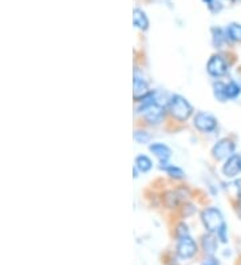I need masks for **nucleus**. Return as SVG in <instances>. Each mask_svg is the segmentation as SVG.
Instances as JSON below:
<instances>
[{
  "mask_svg": "<svg viewBox=\"0 0 241 265\" xmlns=\"http://www.w3.org/2000/svg\"><path fill=\"white\" fill-rule=\"evenodd\" d=\"M237 213H239V216L241 217V198L239 200V202H237Z\"/></svg>",
  "mask_w": 241,
  "mask_h": 265,
  "instance_id": "nucleus-25",
  "label": "nucleus"
},
{
  "mask_svg": "<svg viewBox=\"0 0 241 265\" xmlns=\"http://www.w3.org/2000/svg\"><path fill=\"white\" fill-rule=\"evenodd\" d=\"M138 112L144 115V118L150 125H158L163 119L165 109L161 103L158 102L157 93L150 91L148 95H145L142 99H139Z\"/></svg>",
  "mask_w": 241,
  "mask_h": 265,
  "instance_id": "nucleus-1",
  "label": "nucleus"
},
{
  "mask_svg": "<svg viewBox=\"0 0 241 265\" xmlns=\"http://www.w3.org/2000/svg\"><path fill=\"white\" fill-rule=\"evenodd\" d=\"M223 174L227 178H235L241 174V154H233L225 159L223 165Z\"/></svg>",
  "mask_w": 241,
  "mask_h": 265,
  "instance_id": "nucleus-8",
  "label": "nucleus"
},
{
  "mask_svg": "<svg viewBox=\"0 0 241 265\" xmlns=\"http://www.w3.org/2000/svg\"><path fill=\"white\" fill-rule=\"evenodd\" d=\"M149 149H150V151L160 159L161 165H166L169 158H170V155H172V150L169 149L166 145L160 144V142L152 144Z\"/></svg>",
  "mask_w": 241,
  "mask_h": 265,
  "instance_id": "nucleus-11",
  "label": "nucleus"
},
{
  "mask_svg": "<svg viewBox=\"0 0 241 265\" xmlns=\"http://www.w3.org/2000/svg\"><path fill=\"white\" fill-rule=\"evenodd\" d=\"M169 110H170L173 118H176L177 121L184 122L192 115L193 107L182 95L174 94L169 99Z\"/></svg>",
  "mask_w": 241,
  "mask_h": 265,
  "instance_id": "nucleus-2",
  "label": "nucleus"
},
{
  "mask_svg": "<svg viewBox=\"0 0 241 265\" xmlns=\"http://www.w3.org/2000/svg\"><path fill=\"white\" fill-rule=\"evenodd\" d=\"M235 188H236V190H237V198L240 200L241 198V178H239V180L235 181Z\"/></svg>",
  "mask_w": 241,
  "mask_h": 265,
  "instance_id": "nucleus-24",
  "label": "nucleus"
},
{
  "mask_svg": "<svg viewBox=\"0 0 241 265\" xmlns=\"http://www.w3.org/2000/svg\"><path fill=\"white\" fill-rule=\"evenodd\" d=\"M218 238L213 233H206L201 238V247L206 256H214L218 249Z\"/></svg>",
  "mask_w": 241,
  "mask_h": 265,
  "instance_id": "nucleus-9",
  "label": "nucleus"
},
{
  "mask_svg": "<svg viewBox=\"0 0 241 265\" xmlns=\"http://www.w3.org/2000/svg\"><path fill=\"white\" fill-rule=\"evenodd\" d=\"M199 252V245L193 238L189 236L180 237L177 241L176 253L181 260H189L192 257H195Z\"/></svg>",
  "mask_w": 241,
  "mask_h": 265,
  "instance_id": "nucleus-4",
  "label": "nucleus"
},
{
  "mask_svg": "<svg viewBox=\"0 0 241 265\" xmlns=\"http://www.w3.org/2000/svg\"><path fill=\"white\" fill-rule=\"evenodd\" d=\"M228 70H229L228 63L223 56L218 55V54L210 56L208 65H206V71L209 73V75H212L214 78H221L224 75H227Z\"/></svg>",
  "mask_w": 241,
  "mask_h": 265,
  "instance_id": "nucleus-7",
  "label": "nucleus"
},
{
  "mask_svg": "<svg viewBox=\"0 0 241 265\" xmlns=\"http://www.w3.org/2000/svg\"><path fill=\"white\" fill-rule=\"evenodd\" d=\"M201 221L204 224L206 232L213 234H217L218 230L225 225L223 213L217 208H206L201 213Z\"/></svg>",
  "mask_w": 241,
  "mask_h": 265,
  "instance_id": "nucleus-3",
  "label": "nucleus"
},
{
  "mask_svg": "<svg viewBox=\"0 0 241 265\" xmlns=\"http://www.w3.org/2000/svg\"><path fill=\"white\" fill-rule=\"evenodd\" d=\"M161 169H165V172L172 177V178H176V180H181L185 177V173L181 168L178 166H174V165H161Z\"/></svg>",
  "mask_w": 241,
  "mask_h": 265,
  "instance_id": "nucleus-17",
  "label": "nucleus"
},
{
  "mask_svg": "<svg viewBox=\"0 0 241 265\" xmlns=\"http://www.w3.org/2000/svg\"><path fill=\"white\" fill-rule=\"evenodd\" d=\"M225 33H227L228 39L231 42L241 43V24L231 23L225 28Z\"/></svg>",
  "mask_w": 241,
  "mask_h": 265,
  "instance_id": "nucleus-14",
  "label": "nucleus"
},
{
  "mask_svg": "<svg viewBox=\"0 0 241 265\" xmlns=\"http://www.w3.org/2000/svg\"><path fill=\"white\" fill-rule=\"evenodd\" d=\"M201 265H221V264H220V261H218L214 256H206L204 260H202Z\"/></svg>",
  "mask_w": 241,
  "mask_h": 265,
  "instance_id": "nucleus-23",
  "label": "nucleus"
},
{
  "mask_svg": "<svg viewBox=\"0 0 241 265\" xmlns=\"http://www.w3.org/2000/svg\"><path fill=\"white\" fill-rule=\"evenodd\" d=\"M133 22H134L135 27H138L139 30H142V31H145V30H148L149 28V19L142 9L134 8Z\"/></svg>",
  "mask_w": 241,
  "mask_h": 265,
  "instance_id": "nucleus-12",
  "label": "nucleus"
},
{
  "mask_svg": "<svg viewBox=\"0 0 241 265\" xmlns=\"http://www.w3.org/2000/svg\"><path fill=\"white\" fill-rule=\"evenodd\" d=\"M176 234L177 238L180 237H185V236H189V229H188V225L184 223H181L176 229Z\"/></svg>",
  "mask_w": 241,
  "mask_h": 265,
  "instance_id": "nucleus-21",
  "label": "nucleus"
},
{
  "mask_svg": "<svg viewBox=\"0 0 241 265\" xmlns=\"http://www.w3.org/2000/svg\"><path fill=\"white\" fill-rule=\"evenodd\" d=\"M217 238H218V241L220 242H223V244H227L228 242V228H227V224L224 225L223 228L220 229L217 232Z\"/></svg>",
  "mask_w": 241,
  "mask_h": 265,
  "instance_id": "nucleus-22",
  "label": "nucleus"
},
{
  "mask_svg": "<svg viewBox=\"0 0 241 265\" xmlns=\"http://www.w3.org/2000/svg\"><path fill=\"white\" fill-rule=\"evenodd\" d=\"M135 168L138 169L141 173H146L153 168V162H152V159L146 157V155H138V157L135 158Z\"/></svg>",
  "mask_w": 241,
  "mask_h": 265,
  "instance_id": "nucleus-16",
  "label": "nucleus"
},
{
  "mask_svg": "<svg viewBox=\"0 0 241 265\" xmlns=\"http://www.w3.org/2000/svg\"><path fill=\"white\" fill-rule=\"evenodd\" d=\"M240 94H241V86L237 83L236 80H229V82L225 84V97H227V101L236 99Z\"/></svg>",
  "mask_w": 241,
  "mask_h": 265,
  "instance_id": "nucleus-13",
  "label": "nucleus"
},
{
  "mask_svg": "<svg viewBox=\"0 0 241 265\" xmlns=\"http://www.w3.org/2000/svg\"><path fill=\"white\" fill-rule=\"evenodd\" d=\"M134 140L137 141L138 144H148L149 141H150V135H149L146 131H135Z\"/></svg>",
  "mask_w": 241,
  "mask_h": 265,
  "instance_id": "nucleus-20",
  "label": "nucleus"
},
{
  "mask_svg": "<svg viewBox=\"0 0 241 265\" xmlns=\"http://www.w3.org/2000/svg\"><path fill=\"white\" fill-rule=\"evenodd\" d=\"M212 35H213V44L216 47H221L223 44H225V43L231 42V40L228 39L225 30H223V28H213V30H212Z\"/></svg>",
  "mask_w": 241,
  "mask_h": 265,
  "instance_id": "nucleus-15",
  "label": "nucleus"
},
{
  "mask_svg": "<svg viewBox=\"0 0 241 265\" xmlns=\"http://www.w3.org/2000/svg\"><path fill=\"white\" fill-rule=\"evenodd\" d=\"M205 3L208 4L209 9L212 11V12H218V11H221L224 5L223 0H204Z\"/></svg>",
  "mask_w": 241,
  "mask_h": 265,
  "instance_id": "nucleus-19",
  "label": "nucleus"
},
{
  "mask_svg": "<svg viewBox=\"0 0 241 265\" xmlns=\"http://www.w3.org/2000/svg\"><path fill=\"white\" fill-rule=\"evenodd\" d=\"M195 127L201 133H213L217 129L216 116L205 112H200L195 115Z\"/></svg>",
  "mask_w": 241,
  "mask_h": 265,
  "instance_id": "nucleus-6",
  "label": "nucleus"
},
{
  "mask_svg": "<svg viewBox=\"0 0 241 265\" xmlns=\"http://www.w3.org/2000/svg\"><path fill=\"white\" fill-rule=\"evenodd\" d=\"M133 83H134V98L137 102H138L139 99H142L145 95H148V94L150 93L148 82L144 79V76H141V75L138 74V71H135L134 73V80H133Z\"/></svg>",
  "mask_w": 241,
  "mask_h": 265,
  "instance_id": "nucleus-10",
  "label": "nucleus"
},
{
  "mask_svg": "<svg viewBox=\"0 0 241 265\" xmlns=\"http://www.w3.org/2000/svg\"><path fill=\"white\" fill-rule=\"evenodd\" d=\"M223 1H224V3H232L233 0H223Z\"/></svg>",
  "mask_w": 241,
  "mask_h": 265,
  "instance_id": "nucleus-26",
  "label": "nucleus"
},
{
  "mask_svg": "<svg viewBox=\"0 0 241 265\" xmlns=\"http://www.w3.org/2000/svg\"><path fill=\"white\" fill-rule=\"evenodd\" d=\"M235 150H236V144L231 138H223V140L216 142L213 149H212V155L217 161L228 159L231 155L235 154Z\"/></svg>",
  "mask_w": 241,
  "mask_h": 265,
  "instance_id": "nucleus-5",
  "label": "nucleus"
},
{
  "mask_svg": "<svg viewBox=\"0 0 241 265\" xmlns=\"http://www.w3.org/2000/svg\"><path fill=\"white\" fill-rule=\"evenodd\" d=\"M225 84L221 80L218 82H214L213 83V94L217 101L220 102H227V97H225Z\"/></svg>",
  "mask_w": 241,
  "mask_h": 265,
  "instance_id": "nucleus-18",
  "label": "nucleus"
}]
</instances>
